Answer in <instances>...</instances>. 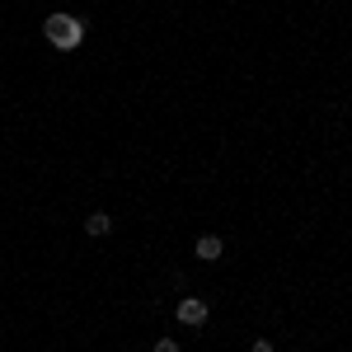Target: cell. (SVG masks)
<instances>
[{
  "mask_svg": "<svg viewBox=\"0 0 352 352\" xmlns=\"http://www.w3.org/2000/svg\"><path fill=\"white\" fill-rule=\"evenodd\" d=\"M174 315H179V324H188V329H202V324H207V315H212V310H207V300H197V296H184V300H179V310H174Z\"/></svg>",
  "mask_w": 352,
  "mask_h": 352,
  "instance_id": "7a4b0ae2",
  "label": "cell"
},
{
  "mask_svg": "<svg viewBox=\"0 0 352 352\" xmlns=\"http://www.w3.org/2000/svg\"><path fill=\"white\" fill-rule=\"evenodd\" d=\"M192 254H197V258H202V263H217L221 254H226V244H221V235H202V240H197V249H192Z\"/></svg>",
  "mask_w": 352,
  "mask_h": 352,
  "instance_id": "3957f363",
  "label": "cell"
},
{
  "mask_svg": "<svg viewBox=\"0 0 352 352\" xmlns=\"http://www.w3.org/2000/svg\"><path fill=\"white\" fill-rule=\"evenodd\" d=\"M85 230L99 240V235H109V230H113V217H109V212H89V217H85Z\"/></svg>",
  "mask_w": 352,
  "mask_h": 352,
  "instance_id": "277c9868",
  "label": "cell"
},
{
  "mask_svg": "<svg viewBox=\"0 0 352 352\" xmlns=\"http://www.w3.org/2000/svg\"><path fill=\"white\" fill-rule=\"evenodd\" d=\"M155 352H179V343H174V338H160V343H155Z\"/></svg>",
  "mask_w": 352,
  "mask_h": 352,
  "instance_id": "5b68a950",
  "label": "cell"
},
{
  "mask_svg": "<svg viewBox=\"0 0 352 352\" xmlns=\"http://www.w3.org/2000/svg\"><path fill=\"white\" fill-rule=\"evenodd\" d=\"M249 352H272V343H268V338H258V343H254Z\"/></svg>",
  "mask_w": 352,
  "mask_h": 352,
  "instance_id": "8992f818",
  "label": "cell"
},
{
  "mask_svg": "<svg viewBox=\"0 0 352 352\" xmlns=\"http://www.w3.org/2000/svg\"><path fill=\"white\" fill-rule=\"evenodd\" d=\"M43 33H47V43H52V47L76 52V47L85 43V19H76V14H47Z\"/></svg>",
  "mask_w": 352,
  "mask_h": 352,
  "instance_id": "6da1fadb",
  "label": "cell"
}]
</instances>
